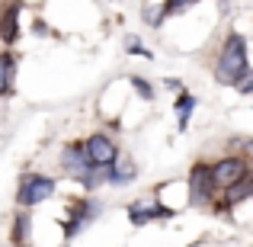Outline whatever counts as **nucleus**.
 Here are the masks:
<instances>
[{"instance_id": "f257e3e1", "label": "nucleus", "mask_w": 253, "mask_h": 247, "mask_svg": "<svg viewBox=\"0 0 253 247\" xmlns=\"http://www.w3.org/2000/svg\"><path fill=\"white\" fill-rule=\"evenodd\" d=\"M247 71H250V64H247V39L234 32V36H228L224 45H221V55H218V64H215V81L234 87Z\"/></svg>"}, {"instance_id": "f03ea898", "label": "nucleus", "mask_w": 253, "mask_h": 247, "mask_svg": "<svg viewBox=\"0 0 253 247\" xmlns=\"http://www.w3.org/2000/svg\"><path fill=\"white\" fill-rule=\"evenodd\" d=\"M61 167L71 173V180L84 183L86 190H96L99 183H106V170H103V167H93L90 161H86L81 142L64 145V151H61Z\"/></svg>"}, {"instance_id": "7ed1b4c3", "label": "nucleus", "mask_w": 253, "mask_h": 247, "mask_svg": "<svg viewBox=\"0 0 253 247\" xmlns=\"http://www.w3.org/2000/svg\"><path fill=\"white\" fill-rule=\"evenodd\" d=\"M51 193H55V177H45V173H26V177L19 180L16 202H19V209H32V205L45 202Z\"/></svg>"}, {"instance_id": "20e7f679", "label": "nucleus", "mask_w": 253, "mask_h": 247, "mask_svg": "<svg viewBox=\"0 0 253 247\" xmlns=\"http://www.w3.org/2000/svg\"><path fill=\"white\" fill-rule=\"evenodd\" d=\"M84 145V154H86V161H90L93 167H112L116 164V157H119V148H116V142H112L109 135H103V132H96V135H90Z\"/></svg>"}, {"instance_id": "39448f33", "label": "nucleus", "mask_w": 253, "mask_h": 247, "mask_svg": "<svg viewBox=\"0 0 253 247\" xmlns=\"http://www.w3.org/2000/svg\"><path fill=\"white\" fill-rule=\"evenodd\" d=\"M99 212H103V205H99L96 199H74V205H71V222L64 225V238L81 235L93 218H99Z\"/></svg>"}, {"instance_id": "423d86ee", "label": "nucleus", "mask_w": 253, "mask_h": 247, "mask_svg": "<svg viewBox=\"0 0 253 247\" xmlns=\"http://www.w3.org/2000/svg\"><path fill=\"white\" fill-rule=\"evenodd\" d=\"M215 180H211V170H209V164H196L192 167V173H189V199L196 205H205V202H211L215 199Z\"/></svg>"}, {"instance_id": "0eeeda50", "label": "nucleus", "mask_w": 253, "mask_h": 247, "mask_svg": "<svg viewBox=\"0 0 253 247\" xmlns=\"http://www.w3.org/2000/svg\"><path fill=\"white\" fill-rule=\"evenodd\" d=\"M209 170H211V180H215V186H231V183H237L241 177H247V161L244 157H237V154H231V157H221L218 164H209Z\"/></svg>"}, {"instance_id": "6e6552de", "label": "nucleus", "mask_w": 253, "mask_h": 247, "mask_svg": "<svg viewBox=\"0 0 253 247\" xmlns=\"http://www.w3.org/2000/svg\"><path fill=\"white\" fill-rule=\"evenodd\" d=\"M167 215H170V209H164V205H157V202H148V199H138L128 209L131 225H148V222H154V218H167Z\"/></svg>"}, {"instance_id": "1a4fd4ad", "label": "nucleus", "mask_w": 253, "mask_h": 247, "mask_svg": "<svg viewBox=\"0 0 253 247\" xmlns=\"http://www.w3.org/2000/svg\"><path fill=\"white\" fill-rule=\"evenodd\" d=\"M19 36V3H10L3 13H0V39L6 45H13Z\"/></svg>"}, {"instance_id": "9d476101", "label": "nucleus", "mask_w": 253, "mask_h": 247, "mask_svg": "<svg viewBox=\"0 0 253 247\" xmlns=\"http://www.w3.org/2000/svg\"><path fill=\"white\" fill-rule=\"evenodd\" d=\"M13 84H16V58L10 51L0 55V97H10Z\"/></svg>"}, {"instance_id": "9b49d317", "label": "nucleus", "mask_w": 253, "mask_h": 247, "mask_svg": "<svg viewBox=\"0 0 253 247\" xmlns=\"http://www.w3.org/2000/svg\"><path fill=\"white\" fill-rule=\"evenodd\" d=\"M250 190H253V180H250V173H247V177H241L237 183L224 186V202H228V205H237V202H244V199L250 196Z\"/></svg>"}, {"instance_id": "f8f14e48", "label": "nucleus", "mask_w": 253, "mask_h": 247, "mask_svg": "<svg viewBox=\"0 0 253 247\" xmlns=\"http://www.w3.org/2000/svg\"><path fill=\"white\" fill-rule=\"evenodd\" d=\"M29 215H26V212H19V215H16V222H13V228H16V231H13V244H16V247H29Z\"/></svg>"}, {"instance_id": "ddd939ff", "label": "nucleus", "mask_w": 253, "mask_h": 247, "mask_svg": "<svg viewBox=\"0 0 253 247\" xmlns=\"http://www.w3.org/2000/svg\"><path fill=\"white\" fill-rule=\"evenodd\" d=\"M192 109H196V97H189V93H183V97L176 99V112H179V129H186L189 125V116Z\"/></svg>"}, {"instance_id": "4468645a", "label": "nucleus", "mask_w": 253, "mask_h": 247, "mask_svg": "<svg viewBox=\"0 0 253 247\" xmlns=\"http://www.w3.org/2000/svg\"><path fill=\"white\" fill-rule=\"evenodd\" d=\"M192 3H199V0H167V3H164V16H173V13H183V10H189Z\"/></svg>"}, {"instance_id": "2eb2a0df", "label": "nucleus", "mask_w": 253, "mask_h": 247, "mask_svg": "<svg viewBox=\"0 0 253 247\" xmlns=\"http://www.w3.org/2000/svg\"><path fill=\"white\" fill-rule=\"evenodd\" d=\"M131 87H135V90H138V97H141V99H154V87H151L148 81H144V77H131Z\"/></svg>"}, {"instance_id": "dca6fc26", "label": "nucleus", "mask_w": 253, "mask_h": 247, "mask_svg": "<svg viewBox=\"0 0 253 247\" xmlns=\"http://www.w3.org/2000/svg\"><path fill=\"white\" fill-rule=\"evenodd\" d=\"M144 19H148L151 26H161L164 19H167L164 16V6H144Z\"/></svg>"}, {"instance_id": "f3484780", "label": "nucleus", "mask_w": 253, "mask_h": 247, "mask_svg": "<svg viewBox=\"0 0 253 247\" xmlns=\"http://www.w3.org/2000/svg\"><path fill=\"white\" fill-rule=\"evenodd\" d=\"M234 87H237V90L244 93V97H247V93L253 90V71H247V74H244V77H241V81H237Z\"/></svg>"}]
</instances>
